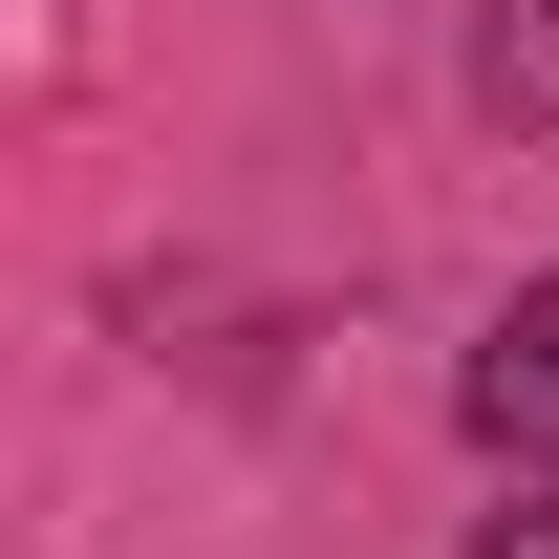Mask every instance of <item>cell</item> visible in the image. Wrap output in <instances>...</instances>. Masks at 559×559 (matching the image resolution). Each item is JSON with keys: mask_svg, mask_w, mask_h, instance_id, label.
I'll return each instance as SVG.
<instances>
[{"mask_svg": "<svg viewBox=\"0 0 559 559\" xmlns=\"http://www.w3.org/2000/svg\"><path fill=\"white\" fill-rule=\"evenodd\" d=\"M452 409H474V452H538V474H559V280L495 301V345L452 366Z\"/></svg>", "mask_w": 559, "mask_h": 559, "instance_id": "6da1fadb", "label": "cell"}, {"mask_svg": "<svg viewBox=\"0 0 559 559\" xmlns=\"http://www.w3.org/2000/svg\"><path fill=\"white\" fill-rule=\"evenodd\" d=\"M474 86L516 108V130H559V0H495V22H474Z\"/></svg>", "mask_w": 559, "mask_h": 559, "instance_id": "7a4b0ae2", "label": "cell"}, {"mask_svg": "<svg viewBox=\"0 0 559 559\" xmlns=\"http://www.w3.org/2000/svg\"><path fill=\"white\" fill-rule=\"evenodd\" d=\"M474 559H559V495H516V516H495V538Z\"/></svg>", "mask_w": 559, "mask_h": 559, "instance_id": "3957f363", "label": "cell"}]
</instances>
